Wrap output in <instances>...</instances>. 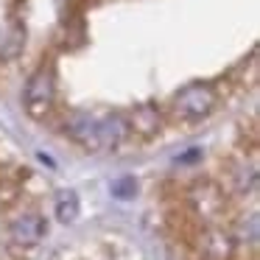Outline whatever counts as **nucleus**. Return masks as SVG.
I'll return each instance as SVG.
<instances>
[{
    "instance_id": "nucleus-6",
    "label": "nucleus",
    "mask_w": 260,
    "mask_h": 260,
    "mask_svg": "<svg viewBox=\"0 0 260 260\" xmlns=\"http://www.w3.org/2000/svg\"><path fill=\"white\" fill-rule=\"evenodd\" d=\"M126 123H129V129L140 132L143 137H151L159 132V112L151 104H143V107H137L132 112V120H126Z\"/></svg>"
},
{
    "instance_id": "nucleus-3",
    "label": "nucleus",
    "mask_w": 260,
    "mask_h": 260,
    "mask_svg": "<svg viewBox=\"0 0 260 260\" xmlns=\"http://www.w3.org/2000/svg\"><path fill=\"white\" fill-rule=\"evenodd\" d=\"M53 101H56V73H53L51 64H42L25 84V92H23L25 112L31 118L42 120L53 109Z\"/></svg>"
},
{
    "instance_id": "nucleus-7",
    "label": "nucleus",
    "mask_w": 260,
    "mask_h": 260,
    "mask_svg": "<svg viewBox=\"0 0 260 260\" xmlns=\"http://www.w3.org/2000/svg\"><path fill=\"white\" fill-rule=\"evenodd\" d=\"M81 213V204H79V196L73 190H62L56 196V218L62 224H73Z\"/></svg>"
},
{
    "instance_id": "nucleus-9",
    "label": "nucleus",
    "mask_w": 260,
    "mask_h": 260,
    "mask_svg": "<svg viewBox=\"0 0 260 260\" xmlns=\"http://www.w3.org/2000/svg\"><path fill=\"white\" fill-rule=\"evenodd\" d=\"M135 190H137V182L135 179H123V182H115V185H112V193H115V196H120V199H129Z\"/></svg>"
},
{
    "instance_id": "nucleus-1",
    "label": "nucleus",
    "mask_w": 260,
    "mask_h": 260,
    "mask_svg": "<svg viewBox=\"0 0 260 260\" xmlns=\"http://www.w3.org/2000/svg\"><path fill=\"white\" fill-rule=\"evenodd\" d=\"M64 132L87 151H112L129 137V123L123 115L107 112H73L64 123Z\"/></svg>"
},
{
    "instance_id": "nucleus-8",
    "label": "nucleus",
    "mask_w": 260,
    "mask_h": 260,
    "mask_svg": "<svg viewBox=\"0 0 260 260\" xmlns=\"http://www.w3.org/2000/svg\"><path fill=\"white\" fill-rule=\"evenodd\" d=\"M235 235H238V241H257V215H249V226H246V221H241Z\"/></svg>"
},
{
    "instance_id": "nucleus-5",
    "label": "nucleus",
    "mask_w": 260,
    "mask_h": 260,
    "mask_svg": "<svg viewBox=\"0 0 260 260\" xmlns=\"http://www.w3.org/2000/svg\"><path fill=\"white\" fill-rule=\"evenodd\" d=\"M202 249L210 260H230L232 249H235V238L224 235L218 230H207L202 235Z\"/></svg>"
},
{
    "instance_id": "nucleus-4",
    "label": "nucleus",
    "mask_w": 260,
    "mask_h": 260,
    "mask_svg": "<svg viewBox=\"0 0 260 260\" xmlns=\"http://www.w3.org/2000/svg\"><path fill=\"white\" fill-rule=\"evenodd\" d=\"M45 232H48V226L42 221V215H37V213H25L9 224V238L17 246H37L45 238Z\"/></svg>"
},
{
    "instance_id": "nucleus-2",
    "label": "nucleus",
    "mask_w": 260,
    "mask_h": 260,
    "mask_svg": "<svg viewBox=\"0 0 260 260\" xmlns=\"http://www.w3.org/2000/svg\"><path fill=\"white\" fill-rule=\"evenodd\" d=\"M218 104V92H215L213 84L207 81H193V84L182 87L179 92L171 101V112H174L176 120L182 123H196V120H204Z\"/></svg>"
}]
</instances>
